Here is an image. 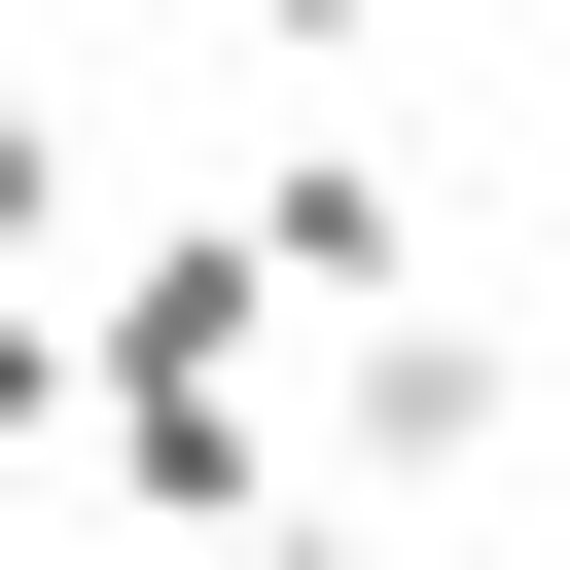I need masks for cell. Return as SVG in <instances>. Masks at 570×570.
<instances>
[{
    "label": "cell",
    "instance_id": "3",
    "mask_svg": "<svg viewBox=\"0 0 570 570\" xmlns=\"http://www.w3.org/2000/svg\"><path fill=\"white\" fill-rule=\"evenodd\" d=\"M36 249H71V107L0 71V285H36Z\"/></svg>",
    "mask_w": 570,
    "mask_h": 570
},
{
    "label": "cell",
    "instance_id": "4",
    "mask_svg": "<svg viewBox=\"0 0 570 570\" xmlns=\"http://www.w3.org/2000/svg\"><path fill=\"white\" fill-rule=\"evenodd\" d=\"M214 36H249V71H356V36H392V0H214Z\"/></svg>",
    "mask_w": 570,
    "mask_h": 570
},
{
    "label": "cell",
    "instance_id": "2",
    "mask_svg": "<svg viewBox=\"0 0 570 570\" xmlns=\"http://www.w3.org/2000/svg\"><path fill=\"white\" fill-rule=\"evenodd\" d=\"M0 463H71V285H0Z\"/></svg>",
    "mask_w": 570,
    "mask_h": 570
},
{
    "label": "cell",
    "instance_id": "5",
    "mask_svg": "<svg viewBox=\"0 0 570 570\" xmlns=\"http://www.w3.org/2000/svg\"><path fill=\"white\" fill-rule=\"evenodd\" d=\"M428 570H499V534H428Z\"/></svg>",
    "mask_w": 570,
    "mask_h": 570
},
{
    "label": "cell",
    "instance_id": "1",
    "mask_svg": "<svg viewBox=\"0 0 570 570\" xmlns=\"http://www.w3.org/2000/svg\"><path fill=\"white\" fill-rule=\"evenodd\" d=\"M499 463H534V321H499V285H356V321L285 356V499H321V534L428 570V534H499Z\"/></svg>",
    "mask_w": 570,
    "mask_h": 570
}]
</instances>
